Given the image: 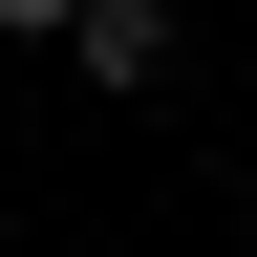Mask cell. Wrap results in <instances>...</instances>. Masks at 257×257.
<instances>
[{
	"label": "cell",
	"mask_w": 257,
	"mask_h": 257,
	"mask_svg": "<svg viewBox=\"0 0 257 257\" xmlns=\"http://www.w3.org/2000/svg\"><path fill=\"white\" fill-rule=\"evenodd\" d=\"M64 64H86V86H172V0H86Z\"/></svg>",
	"instance_id": "1"
},
{
	"label": "cell",
	"mask_w": 257,
	"mask_h": 257,
	"mask_svg": "<svg viewBox=\"0 0 257 257\" xmlns=\"http://www.w3.org/2000/svg\"><path fill=\"white\" fill-rule=\"evenodd\" d=\"M0 22H22V43H64V22H86V0H0Z\"/></svg>",
	"instance_id": "2"
}]
</instances>
